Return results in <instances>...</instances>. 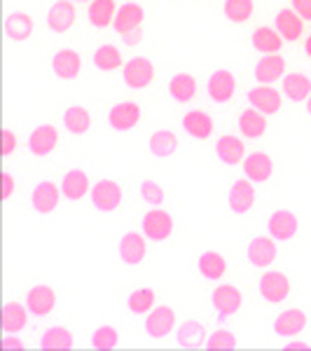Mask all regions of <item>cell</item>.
Returning <instances> with one entry per match:
<instances>
[{
	"instance_id": "obj_1",
	"label": "cell",
	"mask_w": 311,
	"mask_h": 351,
	"mask_svg": "<svg viewBox=\"0 0 311 351\" xmlns=\"http://www.w3.org/2000/svg\"><path fill=\"white\" fill-rule=\"evenodd\" d=\"M89 197H92V206L96 208V211L112 213V211H117V208H120L124 192H122V188H120V183H117V180L101 178V180H96V183L92 185V192H89Z\"/></svg>"
},
{
	"instance_id": "obj_2",
	"label": "cell",
	"mask_w": 311,
	"mask_h": 351,
	"mask_svg": "<svg viewBox=\"0 0 311 351\" xmlns=\"http://www.w3.org/2000/svg\"><path fill=\"white\" fill-rule=\"evenodd\" d=\"M140 232L148 237V241H166L173 234V216L164 208H150L143 216Z\"/></svg>"
},
{
	"instance_id": "obj_3",
	"label": "cell",
	"mask_w": 311,
	"mask_h": 351,
	"mask_svg": "<svg viewBox=\"0 0 311 351\" xmlns=\"http://www.w3.org/2000/svg\"><path fill=\"white\" fill-rule=\"evenodd\" d=\"M211 302H213V309L218 311V324H225V319L234 316L236 311L241 309L244 295H241V291L236 286L220 284V286H216V291H213Z\"/></svg>"
},
{
	"instance_id": "obj_4",
	"label": "cell",
	"mask_w": 311,
	"mask_h": 351,
	"mask_svg": "<svg viewBox=\"0 0 311 351\" xmlns=\"http://www.w3.org/2000/svg\"><path fill=\"white\" fill-rule=\"evenodd\" d=\"M122 80L132 89H145L155 80V66L145 56H134L122 68Z\"/></svg>"
},
{
	"instance_id": "obj_5",
	"label": "cell",
	"mask_w": 311,
	"mask_h": 351,
	"mask_svg": "<svg viewBox=\"0 0 311 351\" xmlns=\"http://www.w3.org/2000/svg\"><path fill=\"white\" fill-rule=\"evenodd\" d=\"M260 295L262 300H267L269 304H279L290 295V281L284 271H276V269H267L260 279Z\"/></svg>"
},
{
	"instance_id": "obj_6",
	"label": "cell",
	"mask_w": 311,
	"mask_h": 351,
	"mask_svg": "<svg viewBox=\"0 0 311 351\" xmlns=\"http://www.w3.org/2000/svg\"><path fill=\"white\" fill-rule=\"evenodd\" d=\"M61 197H64L61 185L56 188V183H52V180H40V183H38L36 188H33V192H31V206L36 208L38 213L47 216V213L56 211Z\"/></svg>"
},
{
	"instance_id": "obj_7",
	"label": "cell",
	"mask_w": 311,
	"mask_h": 351,
	"mask_svg": "<svg viewBox=\"0 0 311 351\" xmlns=\"http://www.w3.org/2000/svg\"><path fill=\"white\" fill-rule=\"evenodd\" d=\"M246 256L253 267H258V269L271 267L276 256H279V251H276V239L274 237H256V239L248 243Z\"/></svg>"
},
{
	"instance_id": "obj_8",
	"label": "cell",
	"mask_w": 311,
	"mask_h": 351,
	"mask_svg": "<svg viewBox=\"0 0 311 351\" xmlns=\"http://www.w3.org/2000/svg\"><path fill=\"white\" fill-rule=\"evenodd\" d=\"M286 66H288L286 56H281V52L264 54V56H260L253 75H256L258 84H274L286 77Z\"/></svg>"
},
{
	"instance_id": "obj_9",
	"label": "cell",
	"mask_w": 311,
	"mask_h": 351,
	"mask_svg": "<svg viewBox=\"0 0 311 351\" xmlns=\"http://www.w3.org/2000/svg\"><path fill=\"white\" fill-rule=\"evenodd\" d=\"M140 115H143V110H140V106L136 101H120V104H115L110 108L108 122L115 132H132L140 122Z\"/></svg>"
},
{
	"instance_id": "obj_10",
	"label": "cell",
	"mask_w": 311,
	"mask_h": 351,
	"mask_svg": "<svg viewBox=\"0 0 311 351\" xmlns=\"http://www.w3.org/2000/svg\"><path fill=\"white\" fill-rule=\"evenodd\" d=\"M248 104H251V108L262 112V115H276L284 101H281V92L271 87V84H258V87H253L248 92Z\"/></svg>"
},
{
	"instance_id": "obj_11",
	"label": "cell",
	"mask_w": 311,
	"mask_h": 351,
	"mask_svg": "<svg viewBox=\"0 0 311 351\" xmlns=\"http://www.w3.org/2000/svg\"><path fill=\"white\" fill-rule=\"evenodd\" d=\"M267 230L269 237H274L276 241H290L299 230V220L293 211L288 208H279L274 211L267 220Z\"/></svg>"
},
{
	"instance_id": "obj_12",
	"label": "cell",
	"mask_w": 311,
	"mask_h": 351,
	"mask_svg": "<svg viewBox=\"0 0 311 351\" xmlns=\"http://www.w3.org/2000/svg\"><path fill=\"white\" fill-rule=\"evenodd\" d=\"M227 204H229L232 211L239 213V216L248 213L253 208V204H256V183L248 178L234 180L229 188V195H227Z\"/></svg>"
},
{
	"instance_id": "obj_13",
	"label": "cell",
	"mask_w": 311,
	"mask_h": 351,
	"mask_svg": "<svg viewBox=\"0 0 311 351\" xmlns=\"http://www.w3.org/2000/svg\"><path fill=\"white\" fill-rule=\"evenodd\" d=\"M206 89H208L211 101H216V104H229L236 92V77L232 75L227 68H218V71L208 77Z\"/></svg>"
},
{
	"instance_id": "obj_14",
	"label": "cell",
	"mask_w": 311,
	"mask_h": 351,
	"mask_svg": "<svg viewBox=\"0 0 311 351\" xmlns=\"http://www.w3.org/2000/svg\"><path fill=\"white\" fill-rule=\"evenodd\" d=\"M59 145V132L52 124H38L36 129L28 136V150L36 157H47L52 155Z\"/></svg>"
},
{
	"instance_id": "obj_15",
	"label": "cell",
	"mask_w": 311,
	"mask_h": 351,
	"mask_svg": "<svg viewBox=\"0 0 311 351\" xmlns=\"http://www.w3.org/2000/svg\"><path fill=\"white\" fill-rule=\"evenodd\" d=\"M176 328V311L171 307H155L148 311V319H145V332L152 339H164L169 332Z\"/></svg>"
},
{
	"instance_id": "obj_16",
	"label": "cell",
	"mask_w": 311,
	"mask_h": 351,
	"mask_svg": "<svg viewBox=\"0 0 311 351\" xmlns=\"http://www.w3.org/2000/svg\"><path fill=\"white\" fill-rule=\"evenodd\" d=\"M148 253V237L143 232H127L120 239V258L124 265H140Z\"/></svg>"
},
{
	"instance_id": "obj_17",
	"label": "cell",
	"mask_w": 311,
	"mask_h": 351,
	"mask_svg": "<svg viewBox=\"0 0 311 351\" xmlns=\"http://www.w3.org/2000/svg\"><path fill=\"white\" fill-rule=\"evenodd\" d=\"M26 307L31 311L33 316H47L52 314L54 307H56V293L52 286H45V284H38L33 286L31 291L26 293Z\"/></svg>"
},
{
	"instance_id": "obj_18",
	"label": "cell",
	"mask_w": 311,
	"mask_h": 351,
	"mask_svg": "<svg viewBox=\"0 0 311 351\" xmlns=\"http://www.w3.org/2000/svg\"><path fill=\"white\" fill-rule=\"evenodd\" d=\"M75 19H77V12L71 0H56L52 8L47 10V26H49V31H54V33L71 31Z\"/></svg>"
},
{
	"instance_id": "obj_19",
	"label": "cell",
	"mask_w": 311,
	"mask_h": 351,
	"mask_svg": "<svg viewBox=\"0 0 311 351\" xmlns=\"http://www.w3.org/2000/svg\"><path fill=\"white\" fill-rule=\"evenodd\" d=\"M274 28L281 33V38H284L286 43H295L304 33V19L293 8H286V10H279V12H276Z\"/></svg>"
},
{
	"instance_id": "obj_20",
	"label": "cell",
	"mask_w": 311,
	"mask_h": 351,
	"mask_svg": "<svg viewBox=\"0 0 311 351\" xmlns=\"http://www.w3.org/2000/svg\"><path fill=\"white\" fill-rule=\"evenodd\" d=\"M52 71L61 80H75L82 71V56L75 49H59L52 56Z\"/></svg>"
},
{
	"instance_id": "obj_21",
	"label": "cell",
	"mask_w": 311,
	"mask_h": 351,
	"mask_svg": "<svg viewBox=\"0 0 311 351\" xmlns=\"http://www.w3.org/2000/svg\"><path fill=\"white\" fill-rule=\"evenodd\" d=\"M28 307L21 302H5L3 304V311H0V326H3V332L5 335H16L21 332L24 328L28 326Z\"/></svg>"
},
{
	"instance_id": "obj_22",
	"label": "cell",
	"mask_w": 311,
	"mask_h": 351,
	"mask_svg": "<svg viewBox=\"0 0 311 351\" xmlns=\"http://www.w3.org/2000/svg\"><path fill=\"white\" fill-rule=\"evenodd\" d=\"M307 328V314L302 309H284L274 319V332L279 337H295Z\"/></svg>"
},
{
	"instance_id": "obj_23",
	"label": "cell",
	"mask_w": 311,
	"mask_h": 351,
	"mask_svg": "<svg viewBox=\"0 0 311 351\" xmlns=\"http://www.w3.org/2000/svg\"><path fill=\"white\" fill-rule=\"evenodd\" d=\"M274 173V162L267 152H251L244 160V176L253 183H267Z\"/></svg>"
},
{
	"instance_id": "obj_24",
	"label": "cell",
	"mask_w": 311,
	"mask_h": 351,
	"mask_svg": "<svg viewBox=\"0 0 311 351\" xmlns=\"http://www.w3.org/2000/svg\"><path fill=\"white\" fill-rule=\"evenodd\" d=\"M143 21H145V10L140 8L138 3H124L120 5V10H117L112 28H115V33L124 36V33L143 26Z\"/></svg>"
},
{
	"instance_id": "obj_25",
	"label": "cell",
	"mask_w": 311,
	"mask_h": 351,
	"mask_svg": "<svg viewBox=\"0 0 311 351\" xmlns=\"http://www.w3.org/2000/svg\"><path fill=\"white\" fill-rule=\"evenodd\" d=\"M61 192H64L66 199L71 202H80L92 192V183H89V176L82 169H71L64 180H61Z\"/></svg>"
},
{
	"instance_id": "obj_26",
	"label": "cell",
	"mask_w": 311,
	"mask_h": 351,
	"mask_svg": "<svg viewBox=\"0 0 311 351\" xmlns=\"http://www.w3.org/2000/svg\"><path fill=\"white\" fill-rule=\"evenodd\" d=\"M216 155L223 164L234 167V164H241L246 160V145L239 136L225 134V136H220L218 143H216Z\"/></svg>"
},
{
	"instance_id": "obj_27",
	"label": "cell",
	"mask_w": 311,
	"mask_h": 351,
	"mask_svg": "<svg viewBox=\"0 0 311 351\" xmlns=\"http://www.w3.org/2000/svg\"><path fill=\"white\" fill-rule=\"evenodd\" d=\"M206 339H208L206 326L195 319L183 321V324L176 328V342H178V347H183V349H199L206 344Z\"/></svg>"
},
{
	"instance_id": "obj_28",
	"label": "cell",
	"mask_w": 311,
	"mask_h": 351,
	"mask_svg": "<svg viewBox=\"0 0 311 351\" xmlns=\"http://www.w3.org/2000/svg\"><path fill=\"white\" fill-rule=\"evenodd\" d=\"M180 124H183V129L188 132L192 138H197V141H206V138H211V134H213V117L208 115V112H203V110H190V112H185L183 115V120H180Z\"/></svg>"
},
{
	"instance_id": "obj_29",
	"label": "cell",
	"mask_w": 311,
	"mask_h": 351,
	"mask_svg": "<svg viewBox=\"0 0 311 351\" xmlns=\"http://www.w3.org/2000/svg\"><path fill=\"white\" fill-rule=\"evenodd\" d=\"M281 89L293 104H307L311 96V80L304 73H286V77L281 80Z\"/></svg>"
},
{
	"instance_id": "obj_30",
	"label": "cell",
	"mask_w": 311,
	"mask_h": 351,
	"mask_svg": "<svg viewBox=\"0 0 311 351\" xmlns=\"http://www.w3.org/2000/svg\"><path fill=\"white\" fill-rule=\"evenodd\" d=\"M251 43H253V49L260 54H276V52H281L286 40L281 38V33L276 31L274 26H258L251 36Z\"/></svg>"
},
{
	"instance_id": "obj_31",
	"label": "cell",
	"mask_w": 311,
	"mask_h": 351,
	"mask_svg": "<svg viewBox=\"0 0 311 351\" xmlns=\"http://www.w3.org/2000/svg\"><path fill=\"white\" fill-rule=\"evenodd\" d=\"M120 5L115 0H92L87 8V19L94 28H108L115 21Z\"/></svg>"
},
{
	"instance_id": "obj_32",
	"label": "cell",
	"mask_w": 311,
	"mask_h": 351,
	"mask_svg": "<svg viewBox=\"0 0 311 351\" xmlns=\"http://www.w3.org/2000/svg\"><path fill=\"white\" fill-rule=\"evenodd\" d=\"M33 19L26 12H10L5 19V36L14 43H26L33 36Z\"/></svg>"
},
{
	"instance_id": "obj_33",
	"label": "cell",
	"mask_w": 311,
	"mask_h": 351,
	"mask_svg": "<svg viewBox=\"0 0 311 351\" xmlns=\"http://www.w3.org/2000/svg\"><path fill=\"white\" fill-rule=\"evenodd\" d=\"M239 132L244 138L248 141H256V138H262L264 132H267V115H262L260 110L256 108H248L239 115Z\"/></svg>"
},
{
	"instance_id": "obj_34",
	"label": "cell",
	"mask_w": 311,
	"mask_h": 351,
	"mask_svg": "<svg viewBox=\"0 0 311 351\" xmlns=\"http://www.w3.org/2000/svg\"><path fill=\"white\" fill-rule=\"evenodd\" d=\"M197 267H199V274L203 279L220 281L227 274V260H225V256H220L218 251H206L197 260Z\"/></svg>"
},
{
	"instance_id": "obj_35",
	"label": "cell",
	"mask_w": 311,
	"mask_h": 351,
	"mask_svg": "<svg viewBox=\"0 0 311 351\" xmlns=\"http://www.w3.org/2000/svg\"><path fill=\"white\" fill-rule=\"evenodd\" d=\"M169 94L176 104H190L197 96V77L190 73H178L169 80Z\"/></svg>"
},
{
	"instance_id": "obj_36",
	"label": "cell",
	"mask_w": 311,
	"mask_h": 351,
	"mask_svg": "<svg viewBox=\"0 0 311 351\" xmlns=\"http://www.w3.org/2000/svg\"><path fill=\"white\" fill-rule=\"evenodd\" d=\"M73 344H75V337H73V332L68 330L66 326L47 328L40 337V347L47 351H66V349H73Z\"/></svg>"
},
{
	"instance_id": "obj_37",
	"label": "cell",
	"mask_w": 311,
	"mask_h": 351,
	"mask_svg": "<svg viewBox=\"0 0 311 351\" xmlns=\"http://www.w3.org/2000/svg\"><path fill=\"white\" fill-rule=\"evenodd\" d=\"M178 150V136L171 132V129H160L150 136V152L160 160H166V157L176 155Z\"/></svg>"
},
{
	"instance_id": "obj_38",
	"label": "cell",
	"mask_w": 311,
	"mask_h": 351,
	"mask_svg": "<svg viewBox=\"0 0 311 351\" xmlns=\"http://www.w3.org/2000/svg\"><path fill=\"white\" fill-rule=\"evenodd\" d=\"M64 127L73 136H82L92 127V115H89V110L84 106H71L64 112Z\"/></svg>"
},
{
	"instance_id": "obj_39",
	"label": "cell",
	"mask_w": 311,
	"mask_h": 351,
	"mask_svg": "<svg viewBox=\"0 0 311 351\" xmlns=\"http://www.w3.org/2000/svg\"><path fill=\"white\" fill-rule=\"evenodd\" d=\"M124 56L120 49L115 47V45H101L99 49L94 52V66L99 68V71H117V68H124Z\"/></svg>"
},
{
	"instance_id": "obj_40",
	"label": "cell",
	"mask_w": 311,
	"mask_h": 351,
	"mask_svg": "<svg viewBox=\"0 0 311 351\" xmlns=\"http://www.w3.org/2000/svg\"><path fill=\"white\" fill-rule=\"evenodd\" d=\"M223 12L232 24H246L256 12V3L253 0H225Z\"/></svg>"
},
{
	"instance_id": "obj_41",
	"label": "cell",
	"mask_w": 311,
	"mask_h": 351,
	"mask_svg": "<svg viewBox=\"0 0 311 351\" xmlns=\"http://www.w3.org/2000/svg\"><path fill=\"white\" fill-rule=\"evenodd\" d=\"M157 295L152 288H136L132 291V295L127 298V307L132 314H148V311L155 309Z\"/></svg>"
},
{
	"instance_id": "obj_42",
	"label": "cell",
	"mask_w": 311,
	"mask_h": 351,
	"mask_svg": "<svg viewBox=\"0 0 311 351\" xmlns=\"http://www.w3.org/2000/svg\"><path fill=\"white\" fill-rule=\"evenodd\" d=\"M120 342V332L115 330L112 326H99L92 335V347L99 351H110L117 347Z\"/></svg>"
},
{
	"instance_id": "obj_43",
	"label": "cell",
	"mask_w": 311,
	"mask_h": 351,
	"mask_svg": "<svg viewBox=\"0 0 311 351\" xmlns=\"http://www.w3.org/2000/svg\"><path fill=\"white\" fill-rule=\"evenodd\" d=\"M140 197H143V202L148 204V206H162L164 199H166L162 185L150 178H145L143 183H140Z\"/></svg>"
},
{
	"instance_id": "obj_44",
	"label": "cell",
	"mask_w": 311,
	"mask_h": 351,
	"mask_svg": "<svg viewBox=\"0 0 311 351\" xmlns=\"http://www.w3.org/2000/svg\"><path fill=\"white\" fill-rule=\"evenodd\" d=\"M206 347L208 349H236V335L227 328H218V330H213L211 335L206 339Z\"/></svg>"
},
{
	"instance_id": "obj_45",
	"label": "cell",
	"mask_w": 311,
	"mask_h": 351,
	"mask_svg": "<svg viewBox=\"0 0 311 351\" xmlns=\"http://www.w3.org/2000/svg\"><path fill=\"white\" fill-rule=\"evenodd\" d=\"M16 143H19V141H16L14 132H12V129L5 127V129H3V157H10V155H12V152L16 150Z\"/></svg>"
},
{
	"instance_id": "obj_46",
	"label": "cell",
	"mask_w": 311,
	"mask_h": 351,
	"mask_svg": "<svg viewBox=\"0 0 311 351\" xmlns=\"http://www.w3.org/2000/svg\"><path fill=\"white\" fill-rule=\"evenodd\" d=\"M143 26L140 28H134V31H129V33H124V36H120L122 38V43L127 45V47H138L140 43H143Z\"/></svg>"
},
{
	"instance_id": "obj_47",
	"label": "cell",
	"mask_w": 311,
	"mask_h": 351,
	"mask_svg": "<svg viewBox=\"0 0 311 351\" xmlns=\"http://www.w3.org/2000/svg\"><path fill=\"white\" fill-rule=\"evenodd\" d=\"M290 8L295 10L304 21H311V0H290Z\"/></svg>"
},
{
	"instance_id": "obj_48",
	"label": "cell",
	"mask_w": 311,
	"mask_h": 351,
	"mask_svg": "<svg viewBox=\"0 0 311 351\" xmlns=\"http://www.w3.org/2000/svg\"><path fill=\"white\" fill-rule=\"evenodd\" d=\"M14 176L10 173V171H3V199H10L12 197V192H14Z\"/></svg>"
},
{
	"instance_id": "obj_49",
	"label": "cell",
	"mask_w": 311,
	"mask_h": 351,
	"mask_svg": "<svg viewBox=\"0 0 311 351\" xmlns=\"http://www.w3.org/2000/svg\"><path fill=\"white\" fill-rule=\"evenodd\" d=\"M0 347H3L5 351H10V349H24V342H21L19 337H12V332H10L8 337H3V342H0Z\"/></svg>"
},
{
	"instance_id": "obj_50",
	"label": "cell",
	"mask_w": 311,
	"mask_h": 351,
	"mask_svg": "<svg viewBox=\"0 0 311 351\" xmlns=\"http://www.w3.org/2000/svg\"><path fill=\"white\" fill-rule=\"evenodd\" d=\"M286 349H309L307 342H297V339H293V342L286 344Z\"/></svg>"
},
{
	"instance_id": "obj_51",
	"label": "cell",
	"mask_w": 311,
	"mask_h": 351,
	"mask_svg": "<svg viewBox=\"0 0 311 351\" xmlns=\"http://www.w3.org/2000/svg\"><path fill=\"white\" fill-rule=\"evenodd\" d=\"M304 52H307V56L311 59V33L307 36V40H304Z\"/></svg>"
},
{
	"instance_id": "obj_52",
	"label": "cell",
	"mask_w": 311,
	"mask_h": 351,
	"mask_svg": "<svg viewBox=\"0 0 311 351\" xmlns=\"http://www.w3.org/2000/svg\"><path fill=\"white\" fill-rule=\"evenodd\" d=\"M307 112H309V115H311V96H309V99H307Z\"/></svg>"
},
{
	"instance_id": "obj_53",
	"label": "cell",
	"mask_w": 311,
	"mask_h": 351,
	"mask_svg": "<svg viewBox=\"0 0 311 351\" xmlns=\"http://www.w3.org/2000/svg\"><path fill=\"white\" fill-rule=\"evenodd\" d=\"M75 3H87V5H89V3H92V0H75Z\"/></svg>"
}]
</instances>
